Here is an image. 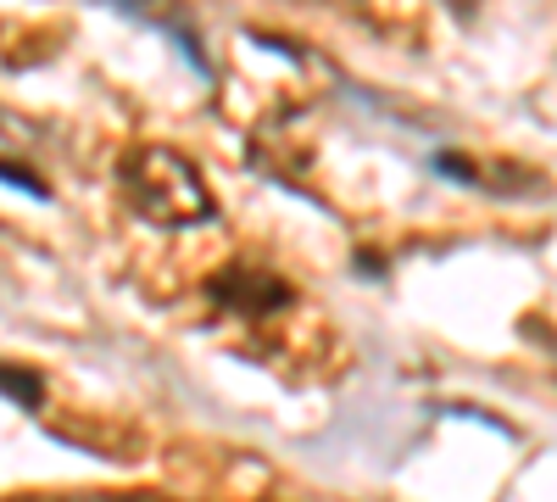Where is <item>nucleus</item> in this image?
<instances>
[{
	"instance_id": "obj_4",
	"label": "nucleus",
	"mask_w": 557,
	"mask_h": 502,
	"mask_svg": "<svg viewBox=\"0 0 557 502\" xmlns=\"http://www.w3.org/2000/svg\"><path fill=\"white\" fill-rule=\"evenodd\" d=\"M12 502H112V497H12Z\"/></svg>"
},
{
	"instance_id": "obj_1",
	"label": "nucleus",
	"mask_w": 557,
	"mask_h": 502,
	"mask_svg": "<svg viewBox=\"0 0 557 502\" xmlns=\"http://www.w3.org/2000/svg\"><path fill=\"white\" fill-rule=\"evenodd\" d=\"M207 302L228 318V325H240V330H273V325H285V318L301 307L296 285L285 280V273L262 268V262H228V268H218L207 280Z\"/></svg>"
},
{
	"instance_id": "obj_2",
	"label": "nucleus",
	"mask_w": 557,
	"mask_h": 502,
	"mask_svg": "<svg viewBox=\"0 0 557 502\" xmlns=\"http://www.w3.org/2000/svg\"><path fill=\"white\" fill-rule=\"evenodd\" d=\"M128 196L151 223H201L212 218V196L196 168L173 151H139L128 173Z\"/></svg>"
},
{
	"instance_id": "obj_3",
	"label": "nucleus",
	"mask_w": 557,
	"mask_h": 502,
	"mask_svg": "<svg viewBox=\"0 0 557 502\" xmlns=\"http://www.w3.org/2000/svg\"><path fill=\"white\" fill-rule=\"evenodd\" d=\"M0 391H7L17 407H28V414L45 407V380L34 369H17V363H0Z\"/></svg>"
}]
</instances>
